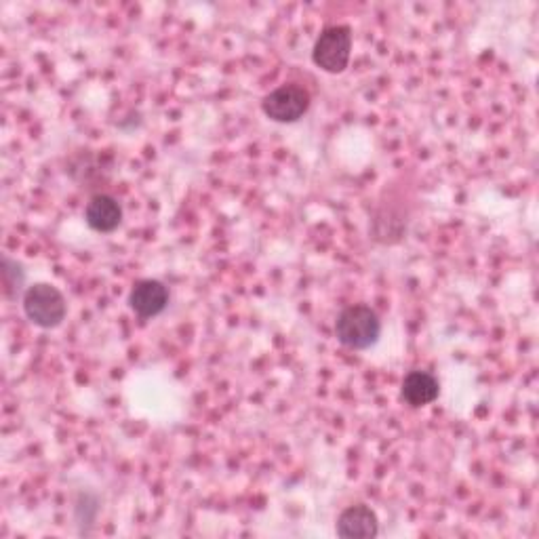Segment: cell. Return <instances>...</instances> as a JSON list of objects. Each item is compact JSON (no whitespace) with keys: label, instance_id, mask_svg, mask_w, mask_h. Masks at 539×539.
<instances>
[{"label":"cell","instance_id":"8","mask_svg":"<svg viewBox=\"0 0 539 539\" xmlns=\"http://www.w3.org/2000/svg\"><path fill=\"white\" fill-rule=\"evenodd\" d=\"M441 394V384L428 371H411L405 375L401 386V398L411 407H426Z\"/></svg>","mask_w":539,"mask_h":539},{"label":"cell","instance_id":"2","mask_svg":"<svg viewBox=\"0 0 539 539\" xmlns=\"http://www.w3.org/2000/svg\"><path fill=\"white\" fill-rule=\"evenodd\" d=\"M24 312L41 329H55L64 323L68 304L64 293L49 283H36L24 291Z\"/></svg>","mask_w":539,"mask_h":539},{"label":"cell","instance_id":"6","mask_svg":"<svg viewBox=\"0 0 539 539\" xmlns=\"http://www.w3.org/2000/svg\"><path fill=\"white\" fill-rule=\"evenodd\" d=\"M335 531L344 539H373L379 533L377 514L365 504L350 506L339 514Z\"/></svg>","mask_w":539,"mask_h":539},{"label":"cell","instance_id":"7","mask_svg":"<svg viewBox=\"0 0 539 539\" xmlns=\"http://www.w3.org/2000/svg\"><path fill=\"white\" fill-rule=\"evenodd\" d=\"M85 222L95 232H114L123 224V207L114 196L97 194L85 207Z\"/></svg>","mask_w":539,"mask_h":539},{"label":"cell","instance_id":"9","mask_svg":"<svg viewBox=\"0 0 539 539\" xmlns=\"http://www.w3.org/2000/svg\"><path fill=\"white\" fill-rule=\"evenodd\" d=\"M0 264H3V291L9 299H15L24 289L26 272H24L22 264L15 262V259H11L9 255H3Z\"/></svg>","mask_w":539,"mask_h":539},{"label":"cell","instance_id":"1","mask_svg":"<svg viewBox=\"0 0 539 539\" xmlns=\"http://www.w3.org/2000/svg\"><path fill=\"white\" fill-rule=\"evenodd\" d=\"M379 335H382V321L375 310L365 304L344 308L335 321L337 342L350 350H367L375 346Z\"/></svg>","mask_w":539,"mask_h":539},{"label":"cell","instance_id":"4","mask_svg":"<svg viewBox=\"0 0 539 539\" xmlns=\"http://www.w3.org/2000/svg\"><path fill=\"white\" fill-rule=\"evenodd\" d=\"M262 110L274 123H297L310 110V93L299 85H281L264 97Z\"/></svg>","mask_w":539,"mask_h":539},{"label":"cell","instance_id":"3","mask_svg":"<svg viewBox=\"0 0 539 539\" xmlns=\"http://www.w3.org/2000/svg\"><path fill=\"white\" fill-rule=\"evenodd\" d=\"M352 55V28L329 26L316 38L312 49V62L329 74H342Z\"/></svg>","mask_w":539,"mask_h":539},{"label":"cell","instance_id":"5","mask_svg":"<svg viewBox=\"0 0 539 539\" xmlns=\"http://www.w3.org/2000/svg\"><path fill=\"white\" fill-rule=\"evenodd\" d=\"M169 306V289L161 281H139L129 293V308L139 318H154Z\"/></svg>","mask_w":539,"mask_h":539}]
</instances>
